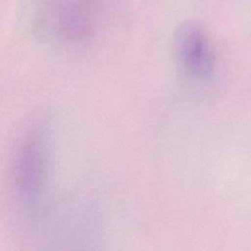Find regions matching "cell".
<instances>
[{
    "mask_svg": "<svg viewBox=\"0 0 251 251\" xmlns=\"http://www.w3.org/2000/svg\"><path fill=\"white\" fill-rule=\"evenodd\" d=\"M48 147L42 126L30 128L19 142L10 169V186L24 217L36 220L45 197Z\"/></svg>",
    "mask_w": 251,
    "mask_h": 251,
    "instance_id": "1",
    "label": "cell"
},
{
    "mask_svg": "<svg viewBox=\"0 0 251 251\" xmlns=\"http://www.w3.org/2000/svg\"><path fill=\"white\" fill-rule=\"evenodd\" d=\"M96 15V0H39L37 23L49 39L74 44L89 34Z\"/></svg>",
    "mask_w": 251,
    "mask_h": 251,
    "instance_id": "2",
    "label": "cell"
},
{
    "mask_svg": "<svg viewBox=\"0 0 251 251\" xmlns=\"http://www.w3.org/2000/svg\"><path fill=\"white\" fill-rule=\"evenodd\" d=\"M174 50L182 73L194 80H206L214 75L217 56L206 28L198 22L181 24L174 36Z\"/></svg>",
    "mask_w": 251,
    "mask_h": 251,
    "instance_id": "3",
    "label": "cell"
}]
</instances>
